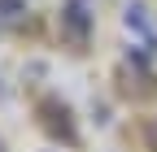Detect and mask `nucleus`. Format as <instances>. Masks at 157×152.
I'll use <instances>...</instances> for the list:
<instances>
[{
    "instance_id": "f257e3e1",
    "label": "nucleus",
    "mask_w": 157,
    "mask_h": 152,
    "mask_svg": "<svg viewBox=\"0 0 157 152\" xmlns=\"http://www.w3.org/2000/svg\"><path fill=\"white\" fill-rule=\"evenodd\" d=\"M66 22L74 26V35L87 31V9H83V0H70V5H66Z\"/></svg>"
}]
</instances>
